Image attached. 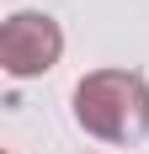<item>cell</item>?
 <instances>
[{
    "mask_svg": "<svg viewBox=\"0 0 149 154\" xmlns=\"http://www.w3.org/2000/svg\"><path fill=\"white\" fill-rule=\"evenodd\" d=\"M74 112L101 138H138L149 128V91L138 75H90L74 91Z\"/></svg>",
    "mask_w": 149,
    "mask_h": 154,
    "instance_id": "obj_1",
    "label": "cell"
},
{
    "mask_svg": "<svg viewBox=\"0 0 149 154\" xmlns=\"http://www.w3.org/2000/svg\"><path fill=\"white\" fill-rule=\"evenodd\" d=\"M0 53H5V69L11 75H37L59 59V27L48 16H11L5 21V37H0Z\"/></svg>",
    "mask_w": 149,
    "mask_h": 154,
    "instance_id": "obj_2",
    "label": "cell"
}]
</instances>
